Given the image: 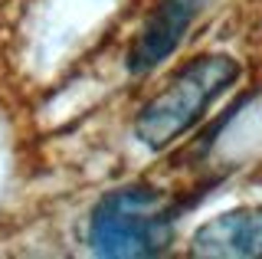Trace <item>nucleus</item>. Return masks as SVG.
<instances>
[{"label": "nucleus", "mask_w": 262, "mask_h": 259, "mask_svg": "<svg viewBox=\"0 0 262 259\" xmlns=\"http://www.w3.org/2000/svg\"><path fill=\"white\" fill-rule=\"evenodd\" d=\"M239 72L243 69L233 56L207 53L190 59L184 69L170 76V82L154 99L141 105L135 118V138L151 151L170 148L180 135L200 125L207 109L239 79Z\"/></svg>", "instance_id": "f03ea898"}, {"label": "nucleus", "mask_w": 262, "mask_h": 259, "mask_svg": "<svg viewBox=\"0 0 262 259\" xmlns=\"http://www.w3.org/2000/svg\"><path fill=\"white\" fill-rule=\"evenodd\" d=\"M177 207L147 184H128L89 213V249L105 259H147L164 256L174 243Z\"/></svg>", "instance_id": "f257e3e1"}, {"label": "nucleus", "mask_w": 262, "mask_h": 259, "mask_svg": "<svg viewBox=\"0 0 262 259\" xmlns=\"http://www.w3.org/2000/svg\"><path fill=\"white\" fill-rule=\"evenodd\" d=\"M187 253L200 259H262V207H236L200 223Z\"/></svg>", "instance_id": "20e7f679"}, {"label": "nucleus", "mask_w": 262, "mask_h": 259, "mask_svg": "<svg viewBox=\"0 0 262 259\" xmlns=\"http://www.w3.org/2000/svg\"><path fill=\"white\" fill-rule=\"evenodd\" d=\"M196 10H200V0H158L128 50L131 76H144V72L158 69L167 56H174L190 23L196 20Z\"/></svg>", "instance_id": "7ed1b4c3"}]
</instances>
